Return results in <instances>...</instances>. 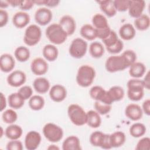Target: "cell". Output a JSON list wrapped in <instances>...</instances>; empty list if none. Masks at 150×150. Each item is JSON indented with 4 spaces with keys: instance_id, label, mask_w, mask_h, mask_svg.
Returning a JSON list of instances; mask_svg holds the SVG:
<instances>
[{
    "instance_id": "1",
    "label": "cell",
    "mask_w": 150,
    "mask_h": 150,
    "mask_svg": "<svg viewBox=\"0 0 150 150\" xmlns=\"http://www.w3.org/2000/svg\"><path fill=\"white\" fill-rule=\"evenodd\" d=\"M96 77L94 69L87 64L81 66L76 75V82L82 87H87L91 85Z\"/></svg>"
},
{
    "instance_id": "2",
    "label": "cell",
    "mask_w": 150,
    "mask_h": 150,
    "mask_svg": "<svg viewBox=\"0 0 150 150\" xmlns=\"http://www.w3.org/2000/svg\"><path fill=\"white\" fill-rule=\"evenodd\" d=\"M45 33L48 40L54 45L63 43L68 36L59 23H52L47 26Z\"/></svg>"
},
{
    "instance_id": "3",
    "label": "cell",
    "mask_w": 150,
    "mask_h": 150,
    "mask_svg": "<svg viewBox=\"0 0 150 150\" xmlns=\"http://www.w3.org/2000/svg\"><path fill=\"white\" fill-rule=\"evenodd\" d=\"M127 96L133 101L141 100L144 95V87L142 81L138 79H132L127 82Z\"/></svg>"
},
{
    "instance_id": "4",
    "label": "cell",
    "mask_w": 150,
    "mask_h": 150,
    "mask_svg": "<svg viewBox=\"0 0 150 150\" xmlns=\"http://www.w3.org/2000/svg\"><path fill=\"white\" fill-rule=\"evenodd\" d=\"M67 114L71 122L77 126L87 123V112L78 104H70L67 108Z\"/></svg>"
},
{
    "instance_id": "5",
    "label": "cell",
    "mask_w": 150,
    "mask_h": 150,
    "mask_svg": "<svg viewBox=\"0 0 150 150\" xmlns=\"http://www.w3.org/2000/svg\"><path fill=\"white\" fill-rule=\"evenodd\" d=\"M43 135L50 142H57L63 136V131L59 125L49 122L46 124L42 129Z\"/></svg>"
},
{
    "instance_id": "6",
    "label": "cell",
    "mask_w": 150,
    "mask_h": 150,
    "mask_svg": "<svg viewBox=\"0 0 150 150\" xmlns=\"http://www.w3.org/2000/svg\"><path fill=\"white\" fill-rule=\"evenodd\" d=\"M41 36L42 30L40 28L35 24H32L25 31L23 42L29 46H33L39 43Z\"/></svg>"
},
{
    "instance_id": "7",
    "label": "cell",
    "mask_w": 150,
    "mask_h": 150,
    "mask_svg": "<svg viewBox=\"0 0 150 150\" xmlns=\"http://www.w3.org/2000/svg\"><path fill=\"white\" fill-rule=\"evenodd\" d=\"M87 50V42L80 38L73 39L69 49L70 55L75 59L82 58L86 54Z\"/></svg>"
},
{
    "instance_id": "8",
    "label": "cell",
    "mask_w": 150,
    "mask_h": 150,
    "mask_svg": "<svg viewBox=\"0 0 150 150\" xmlns=\"http://www.w3.org/2000/svg\"><path fill=\"white\" fill-rule=\"evenodd\" d=\"M105 67L107 71L110 73H115L124 70L128 67L122 56L121 54L110 56L106 60Z\"/></svg>"
},
{
    "instance_id": "9",
    "label": "cell",
    "mask_w": 150,
    "mask_h": 150,
    "mask_svg": "<svg viewBox=\"0 0 150 150\" xmlns=\"http://www.w3.org/2000/svg\"><path fill=\"white\" fill-rule=\"evenodd\" d=\"M89 141L94 146L100 147L104 149L112 148L110 141V134H104L101 131H96L91 133Z\"/></svg>"
},
{
    "instance_id": "10",
    "label": "cell",
    "mask_w": 150,
    "mask_h": 150,
    "mask_svg": "<svg viewBox=\"0 0 150 150\" xmlns=\"http://www.w3.org/2000/svg\"><path fill=\"white\" fill-rule=\"evenodd\" d=\"M89 94L96 101H98L108 105H111L113 103L107 91L101 86H95L92 87L89 91Z\"/></svg>"
},
{
    "instance_id": "11",
    "label": "cell",
    "mask_w": 150,
    "mask_h": 150,
    "mask_svg": "<svg viewBox=\"0 0 150 150\" xmlns=\"http://www.w3.org/2000/svg\"><path fill=\"white\" fill-rule=\"evenodd\" d=\"M42 140L40 134L36 131L28 132L25 138V146L28 150H35L39 146Z\"/></svg>"
},
{
    "instance_id": "12",
    "label": "cell",
    "mask_w": 150,
    "mask_h": 150,
    "mask_svg": "<svg viewBox=\"0 0 150 150\" xmlns=\"http://www.w3.org/2000/svg\"><path fill=\"white\" fill-rule=\"evenodd\" d=\"M53 17L52 11L47 8H40L35 13L36 22L41 26H45L49 23Z\"/></svg>"
},
{
    "instance_id": "13",
    "label": "cell",
    "mask_w": 150,
    "mask_h": 150,
    "mask_svg": "<svg viewBox=\"0 0 150 150\" xmlns=\"http://www.w3.org/2000/svg\"><path fill=\"white\" fill-rule=\"evenodd\" d=\"M8 84L13 87H18L23 85L26 80L25 73L19 70L13 71L7 77Z\"/></svg>"
},
{
    "instance_id": "14",
    "label": "cell",
    "mask_w": 150,
    "mask_h": 150,
    "mask_svg": "<svg viewBox=\"0 0 150 150\" xmlns=\"http://www.w3.org/2000/svg\"><path fill=\"white\" fill-rule=\"evenodd\" d=\"M48 64L47 62L41 57L34 59L30 64L32 72L35 75L41 76L46 74L48 70Z\"/></svg>"
},
{
    "instance_id": "15",
    "label": "cell",
    "mask_w": 150,
    "mask_h": 150,
    "mask_svg": "<svg viewBox=\"0 0 150 150\" xmlns=\"http://www.w3.org/2000/svg\"><path fill=\"white\" fill-rule=\"evenodd\" d=\"M145 7V2L142 0H129L128 13L130 16L137 18L142 14Z\"/></svg>"
},
{
    "instance_id": "16",
    "label": "cell",
    "mask_w": 150,
    "mask_h": 150,
    "mask_svg": "<svg viewBox=\"0 0 150 150\" xmlns=\"http://www.w3.org/2000/svg\"><path fill=\"white\" fill-rule=\"evenodd\" d=\"M49 96L54 102L63 101L67 96L66 88L61 84H55L50 88Z\"/></svg>"
},
{
    "instance_id": "17",
    "label": "cell",
    "mask_w": 150,
    "mask_h": 150,
    "mask_svg": "<svg viewBox=\"0 0 150 150\" xmlns=\"http://www.w3.org/2000/svg\"><path fill=\"white\" fill-rule=\"evenodd\" d=\"M125 114L126 117L132 121H138L143 115L142 108L137 104H129L125 109Z\"/></svg>"
},
{
    "instance_id": "18",
    "label": "cell",
    "mask_w": 150,
    "mask_h": 150,
    "mask_svg": "<svg viewBox=\"0 0 150 150\" xmlns=\"http://www.w3.org/2000/svg\"><path fill=\"white\" fill-rule=\"evenodd\" d=\"M59 24L66 32L67 36L72 35L76 29V21L72 16L69 15L63 16L60 18Z\"/></svg>"
},
{
    "instance_id": "19",
    "label": "cell",
    "mask_w": 150,
    "mask_h": 150,
    "mask_svg": "<svg viewBox=\"0 0 150 150\" xmlns=\"http://www.w3.org/2000/svg\"><path fill=\"white\" fill-rule=\"evenodd\" d=\"M15 61L13 56L8 53H4L0 57V69L2 72L9 73L15 67Z\"/></svg>"
},
{
    "instance_id": "20",
    "label": "cell",
    "mask_w": 150,
    "mask_h": 150,
    "mask_svg": "<svg viewBox=\"0 0 150 150\" xmlns=\"http://www.w3.org/2000/svg\"><path fill=\"white\" fill-rule=\"evenodd\" d=\"M29 15L23 11H19L14 14L12 18L13 25L19 29L25 28L30 22Z\"/></svg>"
},
{
    "instance_id": "21",
    "label": "cell",
    "mask_w": 150,
    "mask_h": 150,
    "mask_svg": "<svg viewBox=\"0 0 150 150\" xmlns=\"http://www.w3.org/2000/svg\"><path fill=\"white\" fill-rule=\"evenodd\" d=\"M62 149L63 150H80L81 149L79 138L75 135L67 137L63 142Z\"/></svg>"
},
{
    "instance_id": "22",
    "label": "cell",
    "mask_w": 150,
    "mask_h": 150,
    "mask_svg": "<svg viewBox=\"0 0 150 150\" xmlns=\"http://www.w3.org/2000/svg\"><path fill=\"white\" fill-rule=\"evenodd\" d=\"M22 133V128L19 125L13 124L8 126L5 131V136L11 140L18 139L21 137Z\"/></svg>"
},
{
    "instance_id": "23",
    "label": "cell",
    "mask_w": 150,
    "mask_h": 150,
    "mask_svg": "<svg viewBox=\"0 0 150 150\" xmlns=\"http://www.w3.org/2000/svg\"><path fill=\"white\" fill-rule=\"evenodd\" d=\"M33 86L35 91L40 94H45L50 89V83L45 77H38L34 80Z\"/></svg>"
},
{
    "instance_id": "24",
    "label": "cell",
    "mask_w": 150,
    "mask_h": 150,
    "mask_svg": "<svg viewBox=\"0 0 150 150\" xmlns=\"http://www.w3.org/2000/svg\"><path fill=\"white\" fill-rule=\"evenodd\" d=\"M135 29L131 23H125L122 25L119 29L120 37L124 40L132 39L135 36Z\"/></svg>"
},
{
    "instance_id": "25",
    "label": "cell",
    "mask_w": 150,
    "mask_h": 150,
    "mask_svg": "<svg viewBox=\"0 0 150 150\" xmlns=\"http://www.w3.org/2000/svg\"><path fill=\"white\" fill-rule=\"evenodd\" d=\"M97 2L99 4V6L101 11L103 12L108 17L111 18L115 15L117 13V11L114 8L113 1H111V0L97 1Z\"/></svg>"
},
{
    "instance_id": "26",
    "label": "cell",
    "mask_w": 150,
    "mask_h": 150,
    "mask_svg": "<svg viewBox=\"0 0 150 150\" xmlns=\"http://www.w3.org/2000/svg\"><path fill=\"white\" fill-rule=\"evenodd\" d=\"M129 67V75L135 79H138L142 77L146 71V67L145 64L141 62H135Z\"/></svg>"
},
{
    "instance_id": "27",
    "label": "cell",
    "mask_w": 150,
    "mask_h": 150,
    "mask_svg": "<svg viewBox=\"0 0 150 150\" xmlns=\"http://www.w3.org/2000/svg\"><path fill=\"white\" fill-rule=\"evenodd\" d=\"M92 128H98L101 124L100 115L94 110H90L87 112V123Z\"/></svg>"
},
{
    "instance_id": "28",
    "label": "cell",
    "mask_w": 150,
    "mask_h": 150,
    "mask_svg": "<svg viewBox=\"0 0 150 150\" xmlns=\"http://www.w3.org/2000/svg\"><path fill=\"white\" fill-rule=\"evenodd\" d=\"M126 137L122 131H115L110 134V141L112 148H118L121 146L125 142Z\"/></svg>"
},
{
    "instance_id": "29",
    "label": "cell",
    "mask_w": 150,
    "mask_h": 150,
    "mask_svg": "<svg viewBox=\"0 0 150 150\" xmlns=\"http://www.w3.org/2000/svg\"><path fill=\"white\" fill-rule=\"evenodd\" d=\"M43 57L49 62L54 61L58 56V49L53 45L48 44L45 45L42 50Z\"/></svg>"
},
{
    "instance_id": "30",
    "label": "cell",
    "mask_w": 150,
    "mask_h": 150,
    "mask_svg": "<svg viewBox=\"0 0 150 150\" xmlns=\"http://www.w3.org/2000/svg\"><path fill=\"white\" fill-rule=\"evenodd\" d=\"M8 103L9 107L13 109L21 108L25 103V100L17 92L11 94L8 97Z\"/></svg>"
},
{
    "instance_id": "31",
    "label": "cell",
    "mask_w": 150,
    "mask_h": 150,
    "mask_svg": "<svg viewBox=\"0 0 150 150\" xmlns=\"http://www.w3.org/2000/svg\"><path fill=\"white\" fill-rule=\"evenodd\" d=\"M81 36L88 40H93L97 38L96 29L90 24H84L80 30Z\"/></svg>"
},
{
    "instance_id": "32",
    "label": "cell",
    "mask_w": 150,
    "mask_h": 150,
    "mask_svg": "<svg viewBox=\"0 0 150 150\" xmlns=\"http://www.w3.org/2000/svg\"><path fill=\"white\" fill-rule=\"evenodd\" d=\"M89 53L93 58H100L104 53V47L101 43L97 41L93 42L90 45Z\"/></svg>"
},
{
    "instance_id": "33",
    "label": "cell",
    "mask_w": 150,
    "mask_h": 150,
    "mask_svg": "<svg viewBox=\"0 0 150 150\" xmlns=\"http://www.w3.org/2000/svg\"><path fill=\"white\" fill-rule=\"evenodd\" d=\"M134 25L137 29L143 31L148 29L150 25V19L146 14H142L134 20Z\"/></svg>"
},
{
    "instance_id": "34",
    "label": "cell",
    "mask_w": 150,
    "mask_h": 150,
    "mask_svg": "<svg viewBox=\"0 0 150 150\" xmlns=\"http://www.w3.org/2000/svg\"><path fill=\"white\" fill-rule=\"evenodd\" d=\"M92 23L96 29H103L109 27L107 18L100 13H96L93 16Z\"/></svg>"
},
{
    "instance_id": "35",
    "label": "cell",
    "mask_w": 150,
    "mask_h": 150,
    "mask_svg": "<svg viewBox=\"0 0 150 150\" xmlns=\"http://www.w3.org/2000/svg\"><path fill=\"white\" fill-rule=\"evenodd\" d=\"M108 94L113 101H118L121 100L124 97V90L122 87L118 86H114L111 87L107 90Z\"/></svg>"
},
{
    "instance_id": "36",
    "label": "cell",
    "mask_w": 150,
    "mask_h": 150,
    "mask_svg": "<svg viewBox=\"0 0 150 150\" xmlns=\"http://www.w3.org/2000/svg\"><path fill=\"white\" fill-rule=\"evenodd\" d=\"M14 55L16 60L20 62H25L30 57L29 49L23 46H21L16 48Z\"/></svg>"
},
{
    "instance_id": "37",
    "label": "cell",
    "mask_w": 150,
    "mask_h": 150,
    "mask_svg": "<svg viewBox=\"0 0 150 150\" xmlns=\"http://www.w3.org/2000/svg\"><path fill=\"white\" fill-rule=\"evenodd\" d=\"M29 106L34 111H39L42 110L45 105L44 98L39 95H34L29 100Z\"/></svg>"
},
{
    "instance_id": "38",
    "label": "cell",
    "mask_w": 150,
    "mask_h": 150,
    "mask_svg": "<svg viewBox=\"0 0 150 150\" xmlns=\"http://www.w3.org/2000/svg\"><path fill=\"white\" fill-rule=\"evenodd\" d=\"M146 131L145 126L141 122L133 124L129 128L130 135L134 138H139L143 136Z\"/></svg>"
},
{
    "instance_id": "39",
    "label": "cell",
    "mask_w": 150,
    "mask_h": 150,
    "mask_svg": "<svg viewBox=\"0 0 150 150\" xmlns=\"http://www.w3.org/2000/svg\"><path fill=\"white\" fill-rule=\"evenodd\" d=\"M2 118L4 122L12 124L17 120L18 114L13 110L8 109L3 112Z\"/></svg>"
},
{
    "instance_id": "40",
    "label": "cell",
    "mask_w": 150,
    "mask_h": 150,
    "mask_svg": "<svg viewBox=\"0 0 150 150\" xmlns=\"http://www.w3.org/2000/svg\"><path fill=\"white\" fill-rule=\"evenodd\" d=\"M96 111L100 115H105L109 113L111 110V105L106 104L98 101H96L94 105Z\"/></svg>"
},
{
    "instance_id": "41",
    "label": "cell",
    "mask_w": 150,
    "mask_h": 150,
    "mask_svg": "<svg viewBox=\"0 0 150 150\" xmlns=\"http://www.w3.org/2000/svg\"><path fill=\"white\" fill-rule=\"evenodd\" d=\"M121 55L124 59L128 67L137 60V54L135 52L132 50H127L124 51Z\"/></svg>"
},
{
    "instance_id": "42",
    "label": "cell",
    "mask_w": 150,
    "mask_h": 150,
    "mask_svg": "<svg viewBox=\"0 0 150 150\" xmlns=\"http://www.w3.org/2000/svg\"><path fill=\"white\" fill-rule=\"evenodd\" d=\"M118 39L116 32L111 30L108 36L105 39H103L102 42H103L105 47H109L115 45Z\"/></svg>"
},
{
    "instance_id": "43",
    "label": "cell",
    "mask_w": 150,
    "mask_h": 150,
    "mask_svg": "<svg viewBox=\"0 0 150 150\" xmlns=\"http://www.w3.org/2000/svg\"><path fill=\"white\" fill-rule=\"evenodd\" d=\"M113 4L117 11L125 12L128 9L129 0H115L113 1Z\"/></svg>"
},
{
    "instance_id": "44",
    "label": "cell",
    "mask_w": 150,
    "mask_h": 150,
    "mask_svg": "<svg viewBox=\"0 0 150 150\" xmlns=\"http://www.w3.org/2000/svg\"><path fill=\"white\" fill-rule=\"evenodd\" d=\"M18 93L25 100H26L32 96L33 90L32 87L29 86H23L18 90Z\"/></svg>"
},
{
    "instance_id": "45",
    "label": "cell",
    "mask_w": 150,
    "mask_h": 150,
    "mask_svg": "<svg viewBox=\"0 0 150 150\" xmlns=\"http://www.w3.org/2000/svg\"><path fill=\"white\" fill-rule=\"evenodd\" d=\"M150 149V138L144 137L139 139L137 144L136 150H149Z\"/></svg>"
},
{
    "instance_id": "46",
    "label": "cell",
    "mask_w": 150,
    "mask_h": 150,
    "mask_svg": "<svg viewBox=\"0 0 150 150\" xmlns=\"http://www.w3.org/2000/svg\"><path fill=\"white\" fill-rule=\"evenodd\" d=\"M123 47H124L123 42L120 39H118L115 45H114L111 47H106V49L110 53L116 54L121 52L122 50L123 49Z\"/></svg>"
},
{
    "instance_id": "47",
    "label": "cell",
    "mask_w": 150,
    "mask_h": 150,
    "mask_svg": "<svg viewBox=\"0 0 150 150\" xmlns=\"http://www.w3.org/2000/svg\"><path fill=\"white\" fill-rule=\"evenodd\" d=\"M6 148L8 150H22L23 144L18 139L11 140L7 143Z\"/></svg>"
},
{
    "instance_id": "48",
    "label": "cell",
    "mask_w": 150,
    "mask_h": 150,
    "mask_svg": "<svg viewBox=\"0 0 150 150\" xmlns=\"http://www.w3.org/2000/svg\"><path fill=\"white\" fill-rule=\"evenodd\" d=\"M96 34H97V38H98L99 39H101V40L105 39L108 36L110 35L111 29H110V26L103 29H96Z\"/></svg>"
},
{
    "instance_id": "49",
    "label": "cell",
    "mask_w": 150,
    "mask_h": 150,
    "mask_svg": "<svg viewBox=\"0 0 150 150\" xmlns=\"http://www.w3.org/2000/svg\"><path fill=\"white\" fill-rule=\"evenodd\" d=\"M8 13L4 9H0V27L2 28L5 26L8 21Z\"/></svg>"
},
{
    "instance_id": "50",
    "label": "cell",
    "mask_w": 150,
    "mask_h": 150,
    "mask_svg": "<svg viewBox=\"0 0 150 150\" xmlns=\"http://www.w3.org/2000/svg\"><path fill=\"white\" fill-rule=\"evenodd\" d=\"M34 4H35L33 2V1H29V0L21 1V4L19 6V7L22 11H28L32 8Z\"/></svg>"
},
{
    "instance_id": "51",
    "label": "cell",
    "mask_w": 150,
    "mask_h": 150,
    "mask_svg": "<svg viewBox=\"0 0 150 150\" xmlns=\"http://www.w3.org/2000/svg\"><path fill=\"white\" fill-rule=\"evenodd\" d=\"M142 111L147 115H150V100L149 98L145 100L143 103L142 106Z\"/></svg>"
},
{
    "instance_id": "52",
    "label": "cell",
    "mask_w": 150,
    "mask_h": 150,
    "mask_svg": "<svg viewBox=\"0 0 150 150\" xmlns=\"http://www.w3.org/2000/svg\"><path fill=\"white\" fill-rule=\"evenodd\" d=\"M59 3L60 1L58 0H43V5L51 8L57 6Z\"/></svg>"
},
{
    "instance_id": "53",
    "label": "cell",
    "mask_w": 150,
    "mask_h": 150,
    "mask_svg": "<svg viewBox=\"0 0 150 150\" xmlns=\"http://www.w3.org/2000/svg\"><path fill=\"white\" fill-rule=\"evenodd\" d=\"M142 81L143 84L144 88H146L147 90H149V85H150V82H149V72L148 71L147 73L146 74L144 79Z\"/></svg>"
},
{
    "instance_id": "54",
    "label": "cell",
    "mask_w": 150,
    "mask_h": 150,
    "mask_svg": "<svg viewBox=\"0 0 150 150\" xmlns=\"http://www.w3.org/2000/svg\"><path fill=\"white\" fill-rule=\"evenodd\" d=\"M6 107V101L5 96L2 93H1V111H3V110Z\"/></svg>"
},
{
    "instance_id": "55",
    "label": "cell",
    "mask_w": 150,
    "mask_h": 150,
    "mask_svg": "<svg viewBox=\"0 0 150 150\" xmlns=\"http://www.w3.org/2000/svg\"><path fill=\"white\" fill-rule=\"evenodd\" d=\"M9 4V5L12 6V7H16L19 6L21 4V0H6Z\"/></svg>"
},
{
    "instance_id": "56",
    "label": "cell",
    "mask_w": 150,
    "mask_h": 150,
    "mask_svg": "<svg viewBox=\"0 0 150 150\" xmlns=\"http://www.w3.org/2000/svg\"><path fill=\"white\" fill-rule=\"evenodd\" d=\"M9 4H8L7 1H0V8L2 9V8H7Z\"/></svg>"
},
{
    "instance_id": "57",
    "label": "cell",
    "mask_w": 150,
    "mask_h": 150,
    "mask_svg": "<svg viewBox=\"0 0 150 150\" xmlns=\"http://www.w3.org/2000/svg\"><path fill=\"white\" fill-rule=\"evenodd\" d=\"M47 149H49V150H58V149H59V148L58 147V146H57L56 145H49L47 148Z\"/></svg>"
},
{
    "instance_id": "58",
    "label": "cell",
    "mask_w": 150,
    "mask_h": 150,
    "mask_svg": "<svg viewBox=\"0 0 150 150\" xmlns=\"http://www.w3.org/2000/svg\"><path fill=\"white\" fill-rule=\"evenodd\" d=\"M2 128L1 127V137H2Z\"/></svg>"
}]
</instances>
